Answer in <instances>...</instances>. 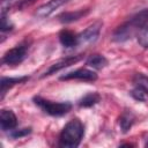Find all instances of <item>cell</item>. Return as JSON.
<instances>
[{
  "label": "cell",
  "mask_w": 148,
  "mask_h": 148,
  "mask_svg": "<svg viewBox=\"0 0 148 148\" xmlns=\"http://www.w3.org/2000/svg\"><path fill=\"white\" fill-rule=\"evenodd\" d=\"M34 102L36 105H38L45 113L50 116H64L68 113L72 109V104L69 102H52L45 98H42L39 96L34 98Z\"/></svg>",
  "instance_id": "cell-2"
},
{
  "label": "cell",
  "mask_w": 148,
  "mask_h": 148,
  "mask_svg": "<svg viewBox=\"0 0 148 148\" xmlns=\"http://www.w3.org/2000/svg\"><path fill=\"white\" fill-rule=\"evenodd\" d=\"M0 28H1V31H9V30H12L13 29V24H12V22L9 21V18H7L6 16H5V14H1V25H0Z\"/></svg>",
  "instance_id": "cell-20"
},
{
  "label": "cell",
  "mask_w": 148,
  "mask_h": 148,
  "mask_svg": "<svg viewBox=\"0 0 148 148\" xmlns=\"http://www.w3.org/2000/svg\"><path fill=\"white\" fill-rule=\"evenodd\" d=\"M136 39L140 46H142L143 49H148V27L145 25L142 27L136 35Z\"/></svg>",
  "instance_id": "cell-17"
},
{
  "label": "cell",
  "mask_w": 148,
  "mask_h": 148,
  "mask_svg": "<svg viewBox=\"0 0 148 148\" xmlns=\"http://www.w3.org/2000/svg\"><path fill=\"white\" fill-rule=\"evenodd\" d=\"M134 120H135V117L132 113V111H125L119 118V126H120L121 132L127 133L131 130L132 125L134 124Z\"/></svg>",
  "instance_id": "cell-13"
},
{
  "label": "cell",
  "mask_w": 148,
  "mask_h": 148,
  "mask_svg": "<svg viewBox=\"0 0 148 148\" xmlns=\"http://www.w3.org/2000/svg\"><path fill=\"white\" fill-rule=\"evenodd\" d=\"M87 65L94 69H102L108 65V59L102 54H92L87 59Z\"/></svg>",
  "instance_id": "cell-14"
},
{
  "label": "cell",
  "mask_w": 148,
  "mask_h": 148,
  "mask_svg": "<svg viewBox=\"0 0 148 148\" xmlns=\"http://www.w3.org/2000/svg\"><path fill=\"white\" fill-rule=\"evenodd\" d=\"M146 146H147V147H148V141H147V142H146Z\"/></svg>",
  "instance_id": "cell-21"
},
{
  "label": "cell",
  "mask_w": 148,
  "mask_h": 148,
  "mask_svg": "<svg viewBox=\"0 0 148 148\" xmlns=\"http://www.w3.org/2000/svg\"><path fill=\"white\" fill-rule=\"evenodd\" d=\"M81 59H82V56H81V54H79V56H71V57L64 58V59H61V60H59V61L52 64V65L49 67V69L45 71V73L42 75V77L52 75V74H54V73H57V72H59V71H61V69H64V68H66V67H69V66H72V65H74V64L79 62Z\"/></svg>",
  "instance_id": "cell-6"
},
{
  "label": "cell",
  "mask_w": 148,
  "mask_h": 148,
  "mask_svg": "<svg viewBox=\"0 0 148 148\" xmlns=\"http://www.w3.org/2000/svg\"><path fill=\"white\" fill-rule=\"evenodd\" d=\"M147 23H148V9H143V10L139 12L138 14H135L133 17H131V20H128L127 22H125L121 25L125 28V30L128 34L132 35L136 30L139 31Z\"/></svg>",
  "instance_id": "cell-4"
},
{
  "label": "cell",
  "mask_w": 148,
  "mask_h": 148,
  "mask_svg": "<svg viewBox=\"0 0 148 148\" xmlns=\"http://www.w3.org/2000/svg\"><path fill=\"white\" fill-rule=\"evenodd\" d=\"M101 101V96L97 92H89L87 95H84L80 101H79V105L81 108H90L95 104H97Z\"/></svg>",
  "instance_id": "cell-15"
},
{
  "label": "cell",
  "mask_w": 148,
  "mask_h": 148,
  "mask_svg": "<svg viewBox=\"0 0 148 148\" xmlns=\"http://www.w3.org/2000/svg\"><path fill=\"white\" fill-rule=\"evenodd\" d=\"M102 29V22H96L91 25H89L86 30H83L77 37H79V43H92L95 42L101 32Z\"/></svg>",
  "instance_id": "cell-8"
},
{
  "label": "cell",
  "mask_w": 148,
  "mask_h": 148,
  "mask_svg": "<svg viewBox=\"0 0 148 148\" xmlns=\"http://www.w3.org/2000/svg\"><path fill=\"white\" fill-rule=\"evenodd\" d=\"M147 1H148V0H147Z\"/></svg>",
  "instance_id": "cell-22"
},
{
  "label": "cell",
  "mask_w": 148,
  "mask_h": 148,
  "mask_svg": "<svg viewBox=\"0 0 148 148\" xmlns=\"http://www.w3.org/2000/svg\"><path fill=\"white\" fill-rule=\"evenodd\" d=\"M133 83L138 87H141L143 89H146L148 91V76L143 75L141 73L135 74V76L133 77Z\"/></svg>",
  "instance_id": "cell-18"
},
{
  "label": "cell",
  "mask_w": 148,
  "mask_h": 148,
  "mask_svg": "<svg viewBox=\"0 0 148 148\" xmlns=\"http://www.w3.org/2000/svg\"><path fill=\"white\" fill-rule=\"evenodd\" d=\"M71 0H50L49 2L39 6L36 12H35V16L36 17H39V18H44V17H47L50 16L54 10H57L59 7H61L62 5L69 2Z\"/></svg>",
  "instance_id": "cell-7"
},
{
  "label": "cell",
  "mask_w": 148,
  "mask_h": 148,
  "mask_svg": "<svg viewBox=\"0 0 148 148\" xmlns=\"http://www.w3.org/2000/svg\"><path fill=\"white\" fill-rule=\"evenodd\" d=\"M17 125V118L12 110H1L0 126L2 131H12Z\"/></svg>",
  "instance_id": "cell-9"
},
{
  "label": "cell",
  "mask_w": 148,
  "mask_h": 148,
  "mask_svg": "<svg viewBox=\"0 0 148 148\" xmlns=\"http://www.w3.org/2000/svg\"><path fill=\"white\" fill-rule=\"evenodd\" d=\"M59 40L65 47H73L79 44V37L69 30H62L59 34Z\"/></svg>",
  "instance_id": "cell-11"
},
{
  "label": "cell",
  "mask_w": 148,
  "mask_h": 148,
  "mask_svg": "<svg viewBox=\"0 0 148 148\" xmlns=\"http://www.w3.org/2000/svg\"><path fill=\"white\" fill-rule=\"evenodd\" d=\"M84 135V126L79 119L69 120L59 135V146L65 148L77 147Z\"/></svg>",
  "instance_id": "cell-1"
},
{
  "label": "cell",
  "mask_w": 148,
  "mask_h": 148,
  "mask_svg": "<svg viewBox=\"0 0 148 148\" xmlns=\"http://www.w3.org/2000/svg\"><path fill=\"white\" fill-rule=\"evenodd\" d=\"M89 13L88 9H80V10H75V12H67V13H62L61 15H59V21L61 23H71L74 21L80 20L81 17L86 16Z\"/></svg>",
  "instance_id": "cell-12"
},
{
  "label": "cell",
  "mask_w": 148,
  "mask_h": 148,
  "mask_svg": "<svg viewBox=\"0 0 148 148\" xmlns=\"http://www.w3.org/2000/svg\"><path fill=\"white\" fill-rule=\"evenodd\" d=\"M60 80H81V81H96L97 80V74L87 68H79L73 72H68L64 75L60 76Z\"/></svg>",
  "instance_id": "cell-5"
},
{
  "label": "cell",
  "mask_w": 148,
  "mask_h": 148,
  "mask_svg": "<svg viewBox=\"0 0 148 148\" xmlns=\"http://www.w3.org/2000/svg\"><path fill=\"white\" fill-rule=\"evenodd\" d=\"M131 96L139 102H145L148 99V91L141 87L135 86V88L131 90Z\"/></svg>",
  "instance_id": "cell-16"
},
{
  "label": "cell",
  "mask_w": 148,
  "mask_h": 148,
  "mask_svg": "<svg viewBox=\"0 0 148 148\" xmlns=\"http://www.w3.org/2000/svg\"><path fill=\"white\" fill-rule=\"evenodd\" d=\"M29 80V76H21V77H2L0 86H1V98H3L6 91L14 87L17 83H23Z\"/></svg>",
  "instance_id": "cell-10"
},
{
  "label": "cell",
  "mask_w": 148,
  "mask_h": 148,
  "mask_svg": "<svg viewBox=\"0 0 148 148\" xmlns=\"http://www.w3.org/2000/svg\"><path fill=\"white\" fill-rule=\"evenodd\" d=\"M31 133V127H25V128H20V130H12L9 135L13 139H20L22 136H25Z\"/></svg>",
  "instance_id": "cell-19"
},
{
  "label": "cell",
  "mask_w": 148,
  "mask_h": 148,
  "mask_svg": "<svg viewBox=\"0 0 148 148\" xmlns=\"http://www.w3.org/2000/svg\"><path fill=\"white\" fill-rule=\"evenodd\" d=\"M28 49L29 46L25 44H20L10 50H8L5 56L2 57V62L6 65H17L20 62H22L28 53Z\"/></svg>",
  "instance_id": "cell-3"
}]
</instances>
